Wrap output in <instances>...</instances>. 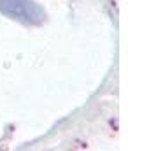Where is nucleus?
<instances>
[{
	"label": "nucleus",
	"instance_id": "f257e3e1",
	"mask_svg": "<svg viewBox=\"0 0 156 151\" xmlns=\"http://www.w3.org/2000/svg\"><path fill=\"white\" fill-rule=\"evenodd\" d=\"M0 13L23 25H42L44 11L35 0H0Z\"/></svg>",
	"mask_w": 156,
	"mask_h": 151
}]
</instances>
